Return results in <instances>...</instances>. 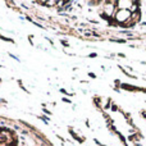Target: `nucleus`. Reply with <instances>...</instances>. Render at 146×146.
<instances>
[{
    "label": "nucleus",
    "instance_id": "1",
    "mask_svg": "<svg viewBox=\"0 0 146 146\" xmlns=\"http://www.w3.org/2000/svg\"><path fill=\"white\" fill-rule=\"evenodd\" d=\"M131 17H132V12L129 10H126V9H117L115 10V14H114V19L115 22L121 23V25H124V26H132L131 21Z\"/></svg>",
    "mask_w": 146,
    "mask_h": 146
},
{
    "label": "nucleus",
    "instance_id": "2",
    "mask_svg": "<svg viewBox=\"0 0 146 146\" xmlns=\"http://www.w3.org/2000/svg\"><path fill=\"white\" fill-rule=\"evenodd\" d=\"M14 141L12 132L8 129H0V146H13Z\"/></svg>",
    "mask_w": 146,
    "mask_h": 146
},
{
    "label": "nucleus",
    "instance_id": "3",
    "mask_svg": "<svg viewBox=\"0 0 146 146\" xmlns=\"http://www.w3.org/2000/svg\"><path fill=\"white\" fill-rule=\"evenodd\" d=\"M42 4H45V5H56L58 3L56 1H44Z\"/></svg>",
    "mask_w": 146,
    "mask_h": 146
},
{
    "label": "nucleus",
    "instance_id": "4",
    "mask_svg": "<svg viewBox=\"0 0 146 146\" xmlns=\"http://www.w3.org/2000/svg\"><path fill=\"white\" fill-rule=\"evenodd\" d=\"M88 76H90V77H94V78H95V77H96V76H95V74H94V73H88Z\"/></svg>",
    "mask_w": 146,
    "mask_h": 146
}]
</instances>
